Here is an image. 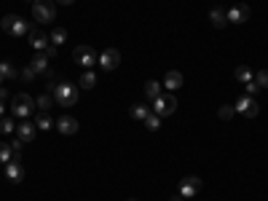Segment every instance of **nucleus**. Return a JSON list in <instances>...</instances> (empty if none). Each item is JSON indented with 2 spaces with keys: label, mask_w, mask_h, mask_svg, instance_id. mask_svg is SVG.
<instances>
[{
  "label": "nucleus",
  "mask_w": 268,
  "mask_h": 201,
  "mask_svg": "<svg viewBox=\"0 0 268 201\" xmlns=\"http://www.w3.org/2000/svg\"><path fill=\"white\" fill-rule=\"evenodd\" d=\"M51 97L56 105H62V108H73L78 102V86L75 84H56Z\"/></svg>",
  "instance_id": "1"
},
{
  "label": "nucleus",
  "mask_w": 268,
  "mask_h": 201,
  "mask_svg": "<svg viewBox=\"0 0 268 201\" xmlns=\"http://www.w3.org/2000/svg\"><path fill=\"white\" fill-rule=\"evenodd\" d=\"M32 16L40 25H49L56 19V3L54 0H32Z\"/></svg>",
  "instance_id": "2"
},
{
  "label": "nucleus",
  "mask_w": 268,
  "mask_h": 201,
  "mask_svg": "<svg viewBox=\"0 0 268 201\" xmlns=\"http://www.w3.org/2000/svg\"><path fill=\"white\" fill-rule=\"evenodd\" d=\"M174 110H177V97H174V91H167V94H158V97L153 99V113L167 118L172 115Z\"/></svg>",
  "instance_id": "3"
},
{
  "label": "nucleus",
  "mask_w": 268,
  "mask_h": 201,
  "mask_svg": "<svg viewBox=\"0 0 268 201\" xmlns=\"http://www.w3.org/2000/svg\"><path fill=\"white\" fill-rule=\"evenodd\" d=\"M73 59H75V65H80L84 70H91L97 65L99 54L91 49V46H75V49H73Z\"/></svg>",
  "instance_id": "4"
},
{
  "label": "nucleus",
  "mask_w": 268,
  "mask_h": 201,
  "mask_svg": "<svg viewBox=\"0 0 268 201\" xmlns=\"http://www.w3.org/2000/svg\"><path fill=\"white\" fill-rule=\"evenodd\" d=\"M35 108H38V105H35V99L30 97V94H16L14 102H11V110H14L16 118H30Z\"/></svg>",
  "instance_id": "5"
},
{
  "label": "nucleus",
  "mask_w": 268,
  "mask_h": 201,
  "mask_svg": "<svg viewBox=\"0 0 268 201\" xmlns=\"http://www.w3.org/2000/svg\"><path fill=\"white\" fill-rule=\"evenodd\" d=\"M97 65L105 70V73H113V70L121 65V51L118 49H105L99 54V59H97Z\"/></svg>",
  "instance_id": "6"
},
{
  "label": "nucleus",
  "mask_w": 268,
  "mask_h": 201,
  "mask_svg": "<svg viewBox=\"0 0 268 201\" xmlns=\"http://www.w3.org/2000/svg\"><path fill=\"white\" fill-rule=\"evenodd\" d=\"M201 191V180L196 174H191V177H182L180 180V188H177V193L182 196V198H193L196 193Z\"/></svg>",
  "instance_id": "7"
},
{
  "label": "nucleus",
  "mask_w": 268,
  "mask_h": 201,
  "mask_svg": "<svg viewBox=\"0 0 268 201\" xmlns=\"http://www.w3.org/2000/svg\"><path fill=\"white\" fill-rule=\"evenodd\" d=\"M234 108H236L239 115H247V118H255V115L260 113V105L255 102V97H239Z\"/></svg>",
  "instance_id": "8"
},
{
  "label": "nucleus",
  "mask_w": 268,
  "mask_h": 201,
  "mask_svg": "<svg viewBox=\"0 0 268 201\" xmlns=\"http://www.w3.org/2000/svg\"><path fill=\"white\" fill-rule=\"evenodd\" d=\"M6 167V180L8 183H14V185H19L22 180H25V167H22V161H8V164H3Z\"/></svg>",
  "instance_id": "9"
},
{
  "label": "nucleus",
  "mask_w": 268,
  "mask_h": 201,
  "mask_svg": "<svg viewBox=\"0 0 268 201\" xmlns=\"http://www.w3.org/2000/svg\"><path fill=\"white\" fill-rule=\"evenodd\" d=\"M225 16H228V22H234V25H244V22L250 19V6L247 3H239L231 11H225Z\"/></svg>",
  "instance_id": "10"
},
{
  "label": "nucleus",
  "mask_w": 268,
  "mask_h": 201,
  "mask_svg": "<svg viewBox=\"0 0 268 201\" xmlns=\"http://www.w3.org/2000/svg\"><path fill=\"white\" fill-rule=\"evenodd\" d=\"M35 134H38L35 121H27V118H25V124H16V137L22 139V143H32Z\"/></svg>",
  "instance_id": "11"
},
{
  "label": "nucleus",
  "mask_w": 268,
  "mask_h": 201,
  "mask_svg": "<svg viewBox=\"0 0 268 201\" xmlns=\"http://www.w3.org/2000/svg\"><path fill=\"white\" fill-rule=\"evenodd\" d=\"M30 46H32V49L35 51H46V49H49V35H43L38 27H30Z\"/></svg>",
  "instance_id": "12"
},
{
  "label": "nucleus",
  "mask_w": 268,
  "mask_h": 201,
  "mask_svg": "<svg viewBox=\"0 0 268 201\" xmlns=\"http://www.w3.org/2000/svg\"><path fill=\"white\" fill-rule=\"evenodd\" d=\"M56 129H59V134L70 137V134H75V132H78V121H75L73 115H62L59 121H56Z\"/></svg>",
  "instance_id": "13"
},
{
  "label": "nucleus",
  "mask_w": 268,
  "mask_h": 201,
  "mask_svg": "<svg viewBox=\"0 0 268 201\" xmlns=\"http://www.w3.org/2000/svg\"><path fill=\"white\" fill-rule=\"evenodd\" d=\"M182 86V73L180 70H169V73L164 75V89L167 91H177Z\"/></svg>",
  "instance_id": "14"
},
{
  "label": "nucleus",
  "mask_w": 268,
  "mask_h": 201,
  "mask_svg": "<svg viewBox=\"0 0 268 201\" xmlns=\"http://www.w3.org/2000/svg\"><path fill=\"white\" fill-rule=\"evenodd\" d=\"M30 65L38 70V75H46L49 73V56H46V51H38L32 59H30Z\"/></svg>",
  "instance_id": "15"
},
{
  "label": "nucleus",
  "mask_w": 268,
  "mask_h": 201,
  "mask_svg": "<svg viewBox=\"0 0 268 201\" xmlns=\"http://www.w3.org/2000/svg\"><path fill=\"white\" fill-rule=\"evenodd\" d=\"M209 22H212V27H217V30H223L225 25H228V16H225V11L223 8H212L209 11Z\"/></svg>",
  "instance_id": "16"
},
{
  "label": "nucleus",
  "mask_w": 268,
  "mask_h": 201,
  "mask_svg": "<svg viewBox=\"0 0 268 201\" xmlns=\"http://www.w3.org/2000/svg\"><path fill=\"white\" fill-rule=\"evenodd\" d=\"M30 27L32 25H27L22 16H16L14 19V27H11V35H14V38H25V35H30Z\"/></svg>",
  "instance_id": "17"
},
{
  "label": "nucleus",
  "mask_w": 268,
  "mask_h": 201,
  "mask_svg": "<svg viewBox=\"0 0 268 201\" xmlns=\"http://www.w3.org/2000/svg\"><path fill=\"white\" fill-rule=\"evenodd\" d=\"M97 84V75H94V70H84L78 78V89H94Z\"/></svg>",
  "instance_id": "18"
},
{
  "label": "nucleus",
  "mask_w": 268,
  "mask_h": 201,
  "mask_svg": "<svg viewBox=\"0 0 268 201\" xmlns=\"http://www.w3.org/2000/svg\"><path fill=\"white\" fill-rule=\"evenodd\" d=\"M150 113H153V110H150V105H132V108H129V115L134 118V121H145Z\"/></svg>",
  "instance_id": "19"
},
{
  "label": "nucleus",
  "mask_w": 268,
  "mask_h": 201,
  "mask_svg": "<svg viewBox=\"0 0 268 201\" xmlns=\"http://www.w3.org/2000/svg\"><path fill=\"white\" fill-rule=\"evenodd\" d=\"M35 126L43 129V132H49V129L56 126V124H54V118H51L49 113H38V115H35Z\"/></svg>",
  "instance_id": "20"
},
{
  "label": "nucleus",
  "mask_w": 268,
  "mask_h": 201,
  "mask_svg": "<svg viewBox=\"0 0 268 201\" xmlns=\"http://www.w3.org/2000/svg\"><path fill=\"white\" fill-rule=\"evenodd\" d=\"M158 94H161V84H158V81H148V84H145V97H148V102H153Z\"/></svg>",
  "instance_id": "21"
},
{
  "label": "nucleus",
  "mask_w": 268,
  "mask_h": 201,
  "mask_svg": "<svg viewBox=\"0 0 268 201\" xmlns=\"http://www.w3.org/2000/svg\"><path fill=\"white\" fill-rule=\"evenodd\" d=\"M35 105H38V110H40V113H49V108L54 105V97H51L49 91H46V94H40V97L35 99Z\"/></svg>",
  "instance_id": "22"
},
{
  "label": "nucleus",
  "mask_w": 268,
  "mask_h": 201,
  "mask_svg": "<svg viewBox=\"0 0 268 201\" xmlns=\"http://www.w3.org/2000/svg\"><path fill=\"white\" fill-rule=\"evenodd\" d=\"M236 81H241V84H250V81H255L252 70H250L247 65H239V67H236Z\"/></svg>",
  "instance_id": "23"
},
{
  "label": "nucleus",
  "mask_w": 268,
  "mask_h": 201,
  "mask_svg": "<svg viewBox=\"0 0 268 201\" xmlns=\"http://www.w3.org/2000/svg\"><path fill=\"white\" fill-rule=\"evenodd\" d=\"M67 41V30H62V27H56L51 35H49V43H54V46H62Z\"/></svg>",
  "instance_id": "24"
},
{
  "label": "nucleus",
  "mask_w": 268,
  "mask_h": 201,
  "mask_svg": "<svg viewBox=\"0 0 268 201\" xmlns=\"http://www.w3.org/2000/svg\"><path fill=\"white\" fill-rule=\"evenodd\" d=\"M145 129H148V132H158V129H161V115L150 113V115L145 118Z\"/></svg>",
  "instance_id": "25"
},
{
  "label": "nucleus",
  "mask_w": 268,
  "mask_h": 201,
  "mask_svg": "<svg viewBox=\"0 0 268 201\" xmlns=\"http://www.w3.org/2000/svg\"><path fill=\"white\" fill-rule=\"evenodd\" d=\"M14 161V150H11V143H0V164Z\"/></svg>",
  "instance_id": "26"
},
{
  "label": "nucleus",
  "mask_w": 268,
  "mask_h": 201,
  "mask_svg": "<svg viewBox=\"0 0 268 201\" xmlns=\"http://www.w3.org/2000/svg\"><path fill=\"white\" fill-rule=\"evenodd\" d=\"M0 75L8 78V81H14L16 78V67L11 65V62H0Z\"/></svg>",
  "instance_id": "27"
},
{
  "label": "nucleus",
  "mask_w": 268,
  "mask_h": 201,
  "mask_svg": "<svg viewBox=\"0 0 268 201\" xmlns=\"http://www.w3.org/2000/svg\"><path fill=\"white\" fill-rule=\"evenodd\" d=\"M217 115L223 118V121H231V118L236 115V108L234 105H220V110H217Z\"/></svg>",
  "instance_id": "28"
},
{
  "label": "nucleus",
  "mask_w": 268,
  "mask_h": 201,
  "mask_svg": "<svg viewBox=\"0 0 268 201\" xmlns=\"http://www.w3.org/2000/svg\"><path fill=\"white\" fill-rule=\"evenodd\" d=\"M14 129H16V124L14 121H11V118H0V134H11V132H14Z\"/></svg>",
  "instance_id": "29"
},
{
  "label": "nucleus",
  "mask_w": 268,
  "mask_h": 201,
  "mask_svg": "<svg viewBox=\"0 0 268 201\" xmlns=\"http://www.w3.org/2000/svg\"><path fill=\"white\" fill-rule=\"evenodd\" d=\"M14 14H6L3 19H0V30H3V32H11V27H14Z\"/></svg>",
  "instance_id": "30"
},
{
  "label": "nucleus",
  "mask_w": 268,
  "mask_h": 201,
  "mask_svg": "<svg viewBox=\"0 0 268 201\" xmlns=\"http://www.w3.org/2000/svg\"><path fill=\"white\" fill-rule=\"evenodd\" d=\"M255 84H258L260 89H268V70H260V73L255 75Z\"/></svg>",
  "instance_id": "31"
},
{
  "label": "nucleus",
  "mask_w": 268,
  "mask_h": 201,
  "mask_svg": "<svg viewBox=\"0 0 268 201\" xmlns=\"http://www.w3.org/2000/svg\"><path fill=\"white\" fill-rule=\"evenodd\" d=\"M22 78H25V81H35V78H38V70H35L32 65H27L25 70H22Z\"/></svg>",
  "instance_id": "32"
},
{
  "label": "nucleus",
  "mask_w": 268,
  "mask_h": 201,
  "mask_svg": "<svg viewBox=\"0 0 268 201\" xmlns=\"http://www.w3.org/2000/svg\"><path fill=\"white\" fill-rule=\"evenodd\" d=\"M244 86H247V97H255V94L260 91V86L255 84V81H250V84H244Z\"/></svg>",
  "instance_id": "33"
},
{
  "label": "nucleus",
  "mask_w": 268,
  "mask_h": 201,
  "mask_svg": "<svg viewBox=\"0 0 268 201\" xmlns=\"http://www.w3.org/2000/svg\"><path fill=\"white\" fill-rule=\"evenodd\" d=\"M56 54H59V46H54V43H49V49H46V56H49V59H54Z\"/></svg>",
  "instance_id": "34"
},
{
  "label": "nucleus",
  "mask_w": 268,
  "mask_h": 201,
  "mask_svg": "<svg viewBox=\"0 0 268 201\" xmlns=\"http://www.w3.org/2000/svg\"><path fill=\"white\" fill-rule=\"evenodd\" d=\"M6 99H8V91H6L3 86H0V102H6Z\"/></svg>",
  "instance_id": "35"
},
{
  "label": "nucleus",
  "mask_w": 268,
  "mask_h": 201,
  "mask_svg": "<svg viewBox=\"0 0 268 201\" xmlns=\"http://www.w3.org/2000/svg\"><path fill=\"white\" fill-rule=\"evenodd\" d=\"M54 3H62V6H70V3H75V0H54Z\"/></svg>",
  "instance_id": "36"
},
{
  "label": "nucleus",
  "mask_w": 268,
  "mask_h": 201,
  "mask_svg": "<svg viewBox=\"0 0 268 201\" xmlns=\"http://www.w3.org/2000/svg\"><path fill=\"white\" fill-rule=\"evenodd\" d=\"M3 113H6V102H0V118H3Z\"/></svg>",
  "instance_id": "37"
},
{
  "label": "nucleus",
  "mask_w": 268,
  "mask_h": 201,
  "mask_svg": "<svg viewBox=\"0 0 268 201\" xmlns=\"http://www.w3.org/2000/svg\"><path fill=\"white\" fill-rule=\"evenodd\" d=\"M169 201H185V198H182V196H180V193H177V196H172V198H169Z\"/></svg>",
  "instance_id": "38"
},
{
  "label": "nucleus",
  "mask_w": 268,
  "mask_h": 201,
  "mask_svg": "<svg viewBox=\"0 0 268 201\" xmlns=\"http://www.w3.org/2000/svg\"><path fill=\"white\" fill-rule=\"evenodd\" d=\"M3 81H6V78H3V75H0V84H3Z\"/></svg>",
  "instance_id": "39"
}]
</instances>
